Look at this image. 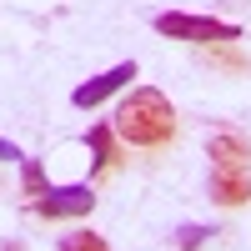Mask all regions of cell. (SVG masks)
Segmentation results:
<instances>
[{"label":"cell","instance_id":"obj_1","mask_svg":"<svg viewBox=\"0 0 251 251\" xmlns=\"http://www.w3.org/2000/svg\"><path fill=\"white\" fill-rule=\"evenodd\" d=\"M111 131L126 146H146V151H156V146H166V141L176 136V111H171V100H166L156 86H136L131 96L121 100Z\"/></svg>","mask_w":251,"mask_h":251},{"label":"cell","instance_id":"obj_2","mask_svg":"<svg viewBox=\"0 0 251 251\" xmlns=\"http://www.w3.org/2000/svg\"><path fill=\"white\" fill-rule=\"evenodd\" d=\"M156 30L171 35V40H191V46H231V40H241V25H231V20H216V15H186V10H166V15H156Z\"/></svg>","mask_w":251,"mask_h":251},{"label":"cell","instance_id":"obj_3","mask_svg":"<svg viewBox=\"0 0 251 251\" xmlns=\"http://www.w3.org/2000/svg\"><path fill=\"white\" fill-rule=\"evenodd\" d=\"M91 206H96L91 186H46L40 201H35V216H46V221H55V216H91Z\"/></svg>","mask_w":251,"mask_h":251},{"label":"cell","instance_id":"obj_4","mask_svg":"<svg viewBox=\"0 0 251 251\" xmlns=\"http://www.w3.org/2000/svg\"><path fill=\"white\" fill-rule=\"evenodd\" d=\"M126 80H136V60H121V66H111V71H100V75H91L86 86H75L71 91V106H80V111H91V106H100L106 96H116Z\"/></svg>","mask_w":251,"mask_h":251},{"label":"cell","instance_id":"obj_5","mask_svg":"<svg viewBox=\"0 0 251 251\" xmlns=\"http://www.w3.org/2000/svg\"><path fill=\"white\" fill-rule=\"evenodd\" d=\"M206 156H211V171H251V141L236 131H216L206 141Z\"/></svg>","mask_w":251,"mask_h":251},{"label":"cell","instance_id":"obj_6","mask_svg":"<svg viewBox=\"0 0 251 251\" xmlns=\"http://www.w3.org/2000/svg\"><path fill=\"white\" fill-rule=\"evenodd\" d=\"M211 196L221 206H246L251 201V171H211Z\"/></svg>","mask_w":251,"mask_h":251},{"label":"cell","instance_id":"obj_7","mask_svg":"<svg viewBox=\"0 0 251 251\" xmlns=\"http://www.w3.org/2000/svg\"><path fill=\"white\" fill-rule=\"evenodd\" d=\"M86 146H91V151H96V171H116V131H111V126H91V131H86Z\"/></svg>","mask_w":251,"mask_h":251},{"label":"cell","instance_id":"obj_8","mask_svg":"<svg viewBox=\"0 0 251 251\" xmlns=\"http://www.w3.org/2000/svg\"><path fill=\"white\" fill-rule=\"evenodd\" d=\"M60 251H111V246L96 231H71V236H60Z\"/></svg>","mask_w":251,"mask_h":251},{"label":"cell","instance_id":"obj_9","mask_svg":"<svg viewBox=\"0 0 251 251\" xmlns=\"http://www.w3.org/2000/svg\"><path fill=\"white\" fill-rule=\"evenodd\" d=\"M176 241H181V251H196V246L206 241V231H201V226H181V236H176Z\"/></svg>","mask_w":251,"mask_h":251},{"label":"cell","instance_id":"obj_10","mask_svg":"<svg viewBox=\"0 0 251 251\" xmlns=\"http://www.w3.org/2000/svg\"><path fill=\"white\" fill-rule=\"evenodd\" d=\"M25 191H35V196L46 191V176H40V166H35V161H25Z\"/></svg>","mask_w":251,"mask_h":251},{"label":"cell","instance_id":"obj_11","mask_svg":"<svg viewBox=\"0 0 251 251\" xmlns=\"http://www.w3.org/2000/svg\"><path fill=\"white\" fill-rule=\"evenodd\" d=\"M0 161H25V156H20L15 146H10V141H0Z\"/></svg>","mask_w":251,"mask_h":251}]
</instances>
